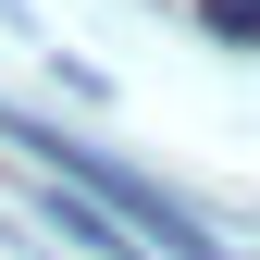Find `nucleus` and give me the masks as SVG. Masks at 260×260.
I'll return each instance as SVG.
<instances>
[{
  "instance_id": "f257e3e1",
  "label": "nucleus",
  "mask_w": 260,
  "mask_h": 260,
  "mask_svg": "<svg viewBox=\"0 0 260 260\" xmlns=\"http://www.w3.org/2000/svg\"><path fill=\"white\" fill-rule=\"evenodd\" d=\"M199 25H211L223 50H248V38H260V0H199Z\"/></svg>"
}]
</instances>
